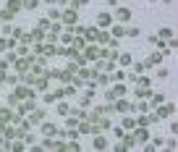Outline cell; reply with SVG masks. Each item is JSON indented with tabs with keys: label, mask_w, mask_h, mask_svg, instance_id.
<instances>
[{
	"label": "cell",
	"mask_w": 178,
	"mask_h": 152,
	"mask_svg": "<svg viewBox=\"0 0 178 152\" xmlns=\"http://www.w3.org/2000/svg\"><path fill=\"white\" fill-rule=\"evenodd\" d=\"M152 3H154V0H152Z\"/></svg>",
	"instance_id": "cell-12"
},
{
	"label": "cell",
	"mask_w": 178,
	"mask_h": 152,
	"mask_svg": "<svg viewBox=\"0 0 178 152\" xmlns=\"http://www.w3.org/2000/svg\"><path fill=\"white\" fill-rule=\"evenodd\" d=\"M126 34H128V37H139V29L131 26V29H126Z\"/></svg>",
	"instance_id": "cell-10"
},
{
	"label": "cell",
	"mask_w": 178,
	"mask_h": 152,
	"mask_svg": "<svg viewBox=\"0 0 178 152\" xmlns=\"http://www.w3.org/2000/svg\"><path fill=\"white\" fill-rule=\"evenodd\" d=\"M160 37H165V39H170V37H173V29H170V26H165V29H160Z\"/></svg>",
	"instance_id": "cell-6"
},
{
	"label": "cell",
	"mask_w": 178,
	"mask_h": 152,
	"mask_svg": "<svg viewBox=\"0 0 178 152\" xmlns=\"http://www.w3.org/2000/svg\"><path fill=\"white\" fill-rule=\"evenodd\" d=\"M107 144H105V139H102V136H97V139H94V149H105Z\"/></svg>",
	"instance_id": "cell-8"
},
{
	"label": "cell",
	"mask_w": 178,
	"mask_h": 152,
	"mask_svg": "<svg viewBox=\"0 0 178 152\" xmlns=\"http://www.w3.org/2000/svg\"><path fill=\"white\" fill-rule=\"evenodd\" d=\"M123 126H126V128H134V126H136V121H134V118H126Z\"/></svg>",
	"instance_id": "cell-11"
},
{
	"label": "cell",
	"mask_w": 178,
	"mask_h": 152,
	"mask_svg": "<svg viewBox=\"0 0 178 152\" xmlns=\"http://www.w3.org/2000/svg\"><path fill=\"white\" fill-rule=\"evenodd\" d=\"M110 34H113V37H118V39H121V37H123V34H126V29H123L121 24H115L113 29H110Z\"/></svg>",
	"instance_id": "cell-2"
},
{
	"label": "cell",
	"mask_w": 178,
	"mask_h": 152,
	"mask_svg": "<svg viewBox=\"0 0 178 152\" xmlns=\"http://www.w3.org/2000/svg\"><path fill=\"white\" fill-rule=\"evenodd\" d=\"M131 18V11L128 8H118V21H128Z\"/></svg>",
	"instance_id": "cell-4"
},
{
	"label": "cell",
	"mask_w": 178,
	"mask_h": 152,
	"mask_svg": "<svg viewBox=\"0 0 178 152\" xmlns=\"http://www.w3.org/2000/svg\"><path fill=\"white\" fill-rule=\"evenodd\" d=\"M118 63H121V66H128V63H131V55H128V53H123L121 58H118Z\"/></svg>",
	"instance_id": "cell-7"
},
{
	"label": "cell",
	"mask_w": 178,
	"mask_h": 152,
	"mask_svg": "<svg viewBox=\"0 0 178 152\" xmlns=\"http://www.w3.org/2000/svg\"><path fill=\"white\" fill-rule=\"evenodd\" d=\"M162 102H165V97H162V95H154L152 97V105H162Z\"/></svg>",
	"instance_id": "cell-9"
},
{
	"label": "cell",
	"mask_w": 178,
	"mask_h": 152,
	"mask_svg": "<svg viewBox=\"0 0 178 152\" xmlns=\"http://www.w3.org/2000/svg\"><path fill=\"white\" fill-rule=\"evenodd\" d=\"M115 107H118L121 113H128V110H134V107H131L128 102H126V100H121V97H118V105H115Z\"/></svg>",
	"instance_id": "cell-3"
},
{
	"label": "cell",
	"mask_w": 178,
	"mask_h": 152,
	"mask_svg": "<svg viewBox=\"0 0 178 152\" xmlns=\"http://www.w3.org/2000/svg\"><path fill=\"white\" fill-rule=\"evenodd\" d=\"M97 24H100V26H107V24H110V16H107V13H100Z\"/></svg>",
	"instance_id": "cell-5"
},
{
	"label": "cell",
	"mask_w": 178,
	"mask_h": 152,
	"mask_svg": "<svg viewBox=\"0 0 178 152\" xmlns=\"http://www.w3.org/2000/svg\"><path fill=\"white\" fill-rule=\"evenodd\" d=\"M134 139H136V142H147V139H149V134H147L144 128H136V131H134Z\"/></svg>",
	"instance_id": "cell-1"
}]
</instances>
